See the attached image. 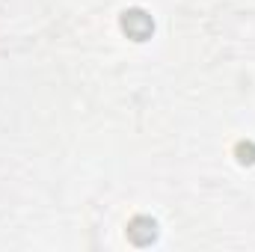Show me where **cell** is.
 I'll return each mask as SVG.
<instances>
[{"instance_id":"cell-1","label":"cell","mask_w":255,"mask_h":252,"mask_svg":"<svg viewBox=\"0 0 255 252\" xmlns=\"http://www.w3.org/2000/svg\"><path fill=\"white\" fill-rule=\"evenodd\" d=\"M122 30H125L133 42H145L154 33V21L142 9H128L125 15H122Z\"/></svg>"},{"instance_id":"cell-2","label":"cell","mask_w":255,"mask_h":252,"mask_svg":"<svg viewBox=\"0 0 255 252\" xmlns=\"http://www.w3.org/2000/svg\"><path fill=\"white\" fill-rule=\"evenodd\" d=\"M128 238L136 244V247H145L157 238V223L151 217H133L128 223Z\"/></svg>"},{"instance_id":"cell-3","label":"cell","mask_w":255,"mask_h":252,"mask_svg":"<svg viewBox=\"0 0 255 252\" xmlns=\"http://www.w3.org/2000/svg\"><path fill=\"white\" fill-rule=\"evenodd\" d=\"M235 154H238V160H241L244 166L255 163V142H238V145H235Z\"/></svg>"}]
</instances>
